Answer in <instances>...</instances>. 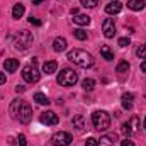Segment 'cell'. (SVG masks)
Here are the masks:
<instances>
[{
	"instance_id": "15",
	"label": "cell",
	"mask_w": 146,
	"mask_h": 146,
	"mask_svg": "<svg viewBox=\"0 0 146 146\" xmlns=\"http://www.w3.org/2000/svg\"><path fill=\"white\" fill-rule=\"evenodd\" d=\"M146 7V3L143 0H127V9L129 10H134V12H139Z\"/></svg>"
},
{
	"instance_id": "10",
	"label": "cell",
	"mask_w": 146,
	"mask_h": 146,
	"mask_svg": "<svg viewBox=\"0 0 146 146\" xmlns=\"http://www.w3.org/2000/svg\"><path fill=\"white\" fill-rule=\"evenodd\" d=\"M122 10V3L119 2V0H112L110 3L106 5V12L109 14V15H115V14H119Z\"/></svg>"
},
{
	"instance_id": "28",
	"label": "cell",
	"mask_w": 146,
	"mask_h": 146,
	"mask_svg": "<svg viewBox=\"0 0 146 146\" xmlns=\"http://www.w3.org/2000/svg\"><path fill=\"white\" fill-rule=\"evenodd\" d=\"M136 56L141 58V60H146V44H141V46L136 49Z\"/></svg>"
},
{
	"instance_id": "9",
	"label": "cell",
	"mask_w": 146,
	"mask_h": 146,
	"mask_svg": "<svg viewBox=\"0 0 146 146\" xmlns=\"http://www.w3.org/2000/svg\"><path fill=\"white\" fill-rule=\"evenodd\" d=\"M102 33L107 39L115 36V22H114V19H106L102 22Z\"/></svg>"
},
{
	"instance_id": "35",
	"label": "cell",
	"mask_w": 146,
	"mask_h": 146,
	"mask_svg": "<svg viewBox=\"0 0 146 146\" xmlns=\"http://www.w3.org/2000/svg\"><path fill=\"white\" fill-rule=\"evenodd\" d=\"M5 80H7V78H5V73L0 72V85H3V83H5Z\"/></svg>"
},
{
	"instance_id": "36",
	"label": "cell",
	"mask_w": 146,
	"mask_h": 146,
	"mask_svg": "<svg viewBox=\"0 0 146 146\" xmlns=\"http://www.w3.org/2000/svg\"><path fill=\"white\" fill-rule=\"evenodd\" d=\"M24 90H26V88H24V87H21V85H17V87H15V92H17V94H19V92H24Z\"/></svg>"
},
{
	"instance_id": "29",
	"label": "cell",
	"mask_w": 146,
	"mask_h": 146,
	"mask_svg": "<svg viewBox=\"0 0 146 146\" xmlns=\"http://www.w3.org/2000/svg\"><path fill=\"white\" fill-rule=\"evenodd\" d=\"M17 145L19 146H26L27 145V139H26L24 134H19V136H17Z\"/></svg>"
},
{
	"instance_id": "25",
	"label": "cell",
	"mask_w": 146,
	"mask_h": 146,
	"mask_svg": "<svg viewBox=\"0 0 146 146\" xmlns=\"http://www.w3.org/2000/svg\"><path fill=\"white\" fill-rule=\"evenodd\" d=\"M94 87H95V80H92V78H85V80L82 82V88H83L85 92H92Z\"/></svg>"
},
{
	"instance_id": "23",
	"label": "cell",
	"mask_w": 146,
	"mask_h": 146,
	"mask_svg": "<svg viewBox=\"0 0 146 146\" xmlns=\"http://www.w3.org/2000/svg\"><path fill=\"white\" fill-rule=\"evenodd\" d=\"M100 54H102L104 60H107V61H112V60H114V53H112V49H110L109 46H102V48H100Z\"/></svg>"
},
{
	"instance_id": "20",
	"label": "cell",
	"mask_w": 146,
	"mask_h": 146,
	"mask_svg": "<svg viewBox=\"0 0 146 146\" xmlns=\"http://www.w3.org/2000/svg\"><path fill=\"white\" fill-rule=\"evenodd\" d=\"M127 126H129V131H131V134H134V133H138V129H139V119H138L136 115H133V117L129 119V122H127Z\"/></svg>"
},
{
	"instance_id": "17",
	"label": "cell",
	"mask_w": 146,
	"mask_h": 146,
	"mask_svg": "<svg viewBox=\"0 0 146 146\" xmlns=\"http://www.w3.org/2000/svg\"><path fill=\"white\" fill-rule=\"evenodd\" d=\"M73 22L78 24V26H88L90 24V17L83 15V14H76V15H73Z\"/></svg>"
},
{
	"instance_id": "24",
	"label": "cell",
	"mask_w": 146,
	"mask_h": 146,
	"mask_svg": "<svg viewBox=\"0 0 146 146\" xmlns=\"http://www.w3.org/2000/svg\"><path fill=\"white\" fill-rule=\"evenodd\" d=\"M34 100H36L39 106H49V99H48L44 94H41V92L34 94Z\"/></svg>"
},
{
	"instance_id": "32",
	"label": "cell",
	"mask_w": 146,
	"mask_h": 146,
	"mask_svg": "<svg viewBox=\"0 0 146 146\" xmlns=\"http://www.w3.org/2000/svg\"><path fill=\"white\" fill-rule=\"evenodd\" d=\"M29 24H33V26H37V27H39V26H41V21H39L37 17H33V15H31V17H29Z\"/></svg>"
},
{
	"instance_id": "13",
	"label": "cell",
	"mask_w": 146,
	"mask_h": 146,
	"mask_svg": "<svg viewBox=\"0 0 146 146\" xmlns=\"http://www.w3.org/2000/svg\"><path fill=\"white\" fill-rule=\"evenodd\" d=\"M117 141V134H106L99 139V146H114Z\"/></svg>"
},
{
	"instance_id": "39",
	"label": "cell",
	"mask_w": 146,
	"mask_h": 146,
	"mask_svg": "<svg viewBox=\"0 0 146 146\" xmlns=\"http://www.w3.org/2000/svg\"><path fill=\"white\" fill-rule=\"evenodd\" d=\"M145 129H146V117H145Z\"/></svg>"
},
{
	"instance_id": "18",
	"label": "cell",
	"mask_w": 146,
	"mask_h": 146,
	"mask_svg": "<svg viewBox=\"0 0 146 146\" xmlns=\"http://www.w3.org/2000/svg\"><path fill=\"white\" fill-rule=\"evenodd\" d=\"M56 68H58V63L56 61H46L44 65H42V73H46V75H51V73L56 72Z\"/></svg>"
},
{
	"instance_id": "1",
	"label": "cell",
	"mask_w": 146,
	"mask_h": 146,
	"mask_svg": "<svg viewBox=\"0 0 146 146\" xmlns=\"http://www.w3.org/2000/svg\"><path fill=\"white\" fill-rule=\"evenodd\" d=\"M68 60L75 63L76 66H80V68H90V66H94V56L90 54V53H87L85 49H73L68 53Z\"/></svg>"
},
{
	"instance_id": "3",
	"label": "cell",
	"mask_w": 146,
	"mask_h": 146,
	"mask_svg": "<svg viewBox=\"0 0 146 146\" xmlns=\"http://www.w3.org/2000/svg\"><path fill=\"white\" fill-rule=\"evenodd\" d=\"M92 124L97 131H107L110 127V115L106 110H95L92 114Z\"/></svg>"
},
{
	"instance_id": "6",
	"label": "cell",
	"mask_w": 146,
	"mask_h": 146,
	"mask_svg": "<svg viewBox=\"0 0 146 146\" xmlns=\"http://www.w3.org/2000/svg\"><path fill=\"white\" fill-rule=\"evenodd\" d=\"M73 141L72 134L66 131H58L51 136V145L53 146H70Z\"/></svg>"
},
{
	"instance_id": "7",
	"label": "cell",
	"mask_w": 146,
	"mask_h": 146,
	"mask_svg": "<svg viewBox=\"0 0 146 146\" xmlns=\"http://www.w3.org/2000/svg\"><path fill=\"white\" fill-rule=\"evenodd\" d=\"M39 121H41L42 124H46V126H56V124L60 122V117H58L56 112H53V110H46V112L41 114Z\"/></svg>"
},
{
	"instance_id": "26",
	"label": "cell",
	"mask_w": 146,
	"mask_h": 146,
	"mask_svg": "<svg viewBox=\"0 0 146 146\" xmlns=\"http://www.w3.org/2000/svg\"><path fill=\"white\" fill-rule=\"evenodd\" d=\"M73 36L76 37L78 41H85V39L88 37V34H87L83 29H75V31H73Z\"/></svg>"
},
{
	"instance_id": "4",
	"label": "cell",
	"mask_w": 146,
	"mask_h": 146,
	"mask_svg": "<svg viewBox=\"0 0 146 146\" xmlns=\"http://www.w3.org/2000/svg\"><path fill=\"white\" fill-rule=\"evenodd\" d=\"M56 80H58V83L61 87H73L78 82V75L72 68H63L61 72L58 73V78Z\"/></svg>"
},
{
	"instance_id": "21",
	"label": "cell",
	"mask_w": 146,
	"mask_h": 146,
	"mask_svg": "<svg viewBox=\"0 0 146 146\" xmlns=\"http://www.w3.org/2000/svg\"><path fill=\"white\" fill-rule=\"evenodd\" d=\"M131 70V65L126 61V60H122V61H119L117 63V66H115V72L117 73H121V75H124V73H127Z\"/></svg>"
},
{
	"instance_id": "30",
	"label": "cell",
	"mask_w": 146,
	"mask_h": 146,
	"mask_svg": "<svg viewBox=\"0 0 146 146\" xmlns=\"http://www.w3.org/2000/svg\"><path fill=\"white\" fill-rule=\"evenodd\" d=\"M85 146H99V139H95V138H88V139L85 141Z\"/></svg>"
},
{
	"instance_id": "22",
	"label": "cell",
	"mask_w": 146,
	"mask_h": 146,
	"mask_svg": "<svg viewBox=\"0 0 146 146\" xmlns=\"http://www.w3.org/2000/svg\"><path fill=\"white\" fill-rule=\"evenodd\" d=\"M73 127H76V129H83L85 127V119H83L82 114L73 115Z\"/></svg>"
},
{
	"instance_id": "34",
	"label": "cell",
	"mask_w": 146,
	"mask_h": 146,
	"mask_svg": "<svg viewBox=\"0 0 146 146\" xmlns=\"http://www.w3.org/2000/svg\"><path fill=\"white\" fill-rule=\"evenodd\" d=\"M121 146H134V143H133L129 138H126V139H122V141H121Z\"/></svg>"
},
{
	"instance_id": "16",
	"label": "cell",
	"mask_w": 146,
	"mask_h": 146,
	"mask_svg": "<svg viewBox=\"0 0 146 146\" xmlns=\"http://www.w3.org/2000/svg\"><path fill=\"white\" fill-rule=\"evenodd\" d=\"M133 100H134V95L131 94V92H127V94H124L122 97H121V102H122V107L124 109H133Z\"/></svg>"
},
{
	"instance_id": "2",
	"label": "cell",
	"mask_w": 146,
	"mask_h": 146,
	"mask_svg": "<svg viewBox=\"0 0 146 146\" xmlns=\"http://www.w3.org/2000/svg\"><path fill=\"white\" fill-rule=\"evenodd\" d=\"M33 41H34L33 33L22 29V31H19V33L14 36V48L19 49V51H26V49L33 44Z\"/></svg>"
},
{
	"instance_id": "11",
	"label": "cell",
	"mask_w": 146,
	"mask_h": 146,
	"mask_svg": "<svg viewBox=\"0 0 146 146\" xmlns=\"http://www.w3.org/2000/svg\"><path fill=\"white\" fill-rule=\"evenodd\" d=\"M22 104H24V102H22L21 99H15V100H12V104H10V109H9L10 115H12V119H15V121H17V117H19V112H21Z\"/></svg>"
},
{
	"instance_id": "37",
	"label": "cell",
	"mask_w": 146,
	"mask_h": 146,
	"mask_svg": "<svg viewBox=\"0 0 146 146\" xmlns=\"http://www.w3.org/2000/svg\"><path fill=\"white\" fill-rule=\"evenodd\" d=\"M141 72H143V73H146V60L143 61V63H141Z\"/></svg>"
},
{
	"instance_id": "31",
	"label": "cell",
	"mask_w": 146,
	"mask_h": 146,
	"mask_svg": "<svg viewBox=\"0 0 146 146\" xmlns=\"http://www.w3.org/2000/svg\"><path fill=\"white\" fill-rule=\"evenodd\" d=\"M129 42H131V41H129V37H121V39H119V46H121V48L129 46Z\"/></svg>"
},
{
	"instance_id": "19",
	"label": "cell",
	"mask_w": 146,
	"mask_h": 146,
	"mask_svg": "<svg viewBox=\"0 0 146 146\" xmlns=\"http://www.w3.org/2000/svg\"><path fill=\"white\" fill-rule=\"evenodd\" d=\"M24 12H26V7H24L22 3H15L14 9H12V17H14V19H21V17L24 15Z\"/></svg>"
},
{
	"instance_id": "5",
	"label": "cell",
	"mask_w": 146,
	"mask_h": 146,
	"mask_svg": "<svg viewBox=\"0 0 146 146\" xmlns=\"http://www.w3.org/2000/svg\"><path fill=\"white\" fill-rule=\"evenodd\" d=\"M22 78L27 83H36V82H39L41 73H39V70H37V66H36V60L33 61V65H26L22 68Z\"/></svg>"
},
{
	"instance_id": "33",
	"label": "cell",
	"mask_w": 146,
	"mask_h": 146,
	"mask_svg": "<svg viewBox=\"0 0 146 146\" xmlns=\"http://www.w3.org/2000/svg\"><path fill=\"white\" fill-rule=\"evenodd\" d=\"M122 133L126 134V138H129V136H131V131H129V126H127V122H124V124H122Z\"/></svg>"
},
{
	"instance_id": "14",
	"label": "cell",
	"mask_w": 146,
	"mask_h": 146,
	"mask_svg": "<svg viewBox=\"0 0 146 146\" xmlns=\"http://www.w3.org/2000/svg\"><path fill=\"white\" fill-rule=\"evenodd\" d=\"M53 49H54L56 53L65 51V49H66V39H65V37H54V41H53Z\"/></svg>"
},
{
	"instance_id": "12",
	"label": "cell",
	"mask_w": 146,
	"mask_h": 146,
	"mask_svg": "<svg viewBox=\"0 0 146 146\" xmlns=\"http://www.w3.org/2000/svg\"><path fill=\"white\" fill-rule=\"evenodd\" d=\"M3 68H5V72L14 73L17 68H19V60H15V58H9V60H5V61H3Z\"/></svg>"
},
{
	"instance_id": "8",
	"label": "cell",
	"mask_w": 146,
	"mask_h": 146,
	"mask_svg": "<svg viewBox=\"0 0 146 146\" xmlns=\"http://www.w3.org/2000/svg\"><path fill=\"white\" fill-rule=\"evenodd\" d=\"M17 121H19V122H22V124H29V122L33 121V109H31V106H29V104H26V102L22 104Z\"/></svg>"
},
{
	"instance_id": "38",
	"label": "cell",
	"mask_w": 146,
	"mask_h": 146,
	"mask_svg": "<svg viewBox=\"0 0 146 146\" xmlns=\"http://www.w3.org/2000/svg\"><path fill=\"white\" fill-rule=\"evenodd\" d=\"M44 0H33V5H39V3H42Z\"/></svg>"
},
{
	"instance_id": "27",
	"label": "cell",
	"mask_w": 146,
	"mask_h": 146,
	"mask_svg": "<svg viewBox=\"0 0 146 146\" xmlns=\"http://www.w3.org/2000/svg\"><path fill=\"white\" fill-rule=\"evenodd\" d=\"M80 3L87 9H94V7L99 5V0H80Z\"/></svg>"
}]
</instances>
